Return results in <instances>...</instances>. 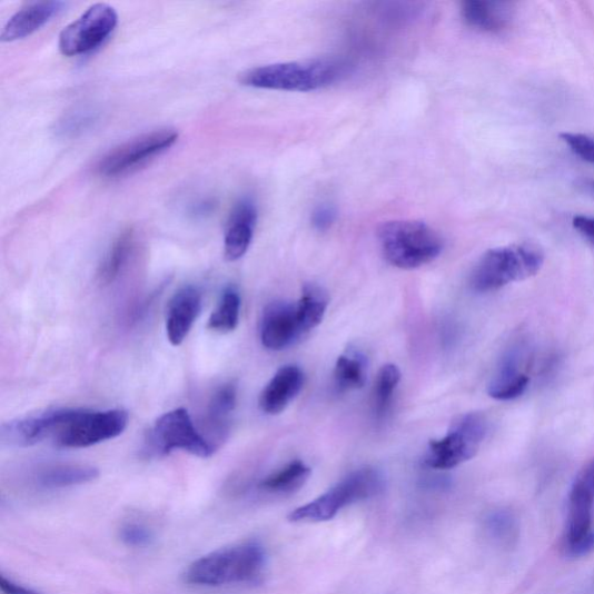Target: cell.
<instances>
[{"label":"cell","mask_w":594,"mask_h":594,"mask_svg":"<svg viewBox=\"0 0 594 594\" xmlns=\"http://www.w3.org/2000/svg\"><path fill=\"white\" fill-rule=\"evenodd\" d=\"M266 552L255 542L221 548L195 561L186 571L187 584L224 586L255 583L263 576Z\"/></svg>","instance_id":"obj_1"},{"label":"cell","mask_w":594,"mask_h":594,"mask_svg":"<svg viewBox=\"0 0 594 594\" xmlns=\"http://www.w3.org/2000/svg\"><path fill=\"white\" fill-rule=\"evenodd\" d=\"M545 259L544 250L532 242L492 249L476 264L471 286L476 293H491L527 280L542 271Z\"/></svg>","instance_id":"obj_2"},{"label":"cell","mask_w":594,"mask_h":594,"mask_svg":"<svg viewBox=\"0 0 594 594\" xmlns=\"http://www.w3.org/2000/svg\"><path fill=\"white\" fill-rule=\"evenodd\" d=\"M377 237L386 260L402 269H415L434 261L444 249L438 231L416 220L387 222Z\"/></svg>","instance_id":"obj_3"},{"label":"cell","mask_w":594,"mask_h":594,"mask_svg":"<svg viewBox=\"0 0 594 594\" xmlns=\"http://www.w3.org/2000/svg\"><path fill=\"white\" fill-rule=\"evenodd\" d=\"M340 67L328 61L267 65L242 72V86L287 92H311L327 88L340 76Z\"/></svg>","instance_id":"obj_4"},{"label":"cell","mask_w":594,"mask_h":594,"mask_svg":"<svg viewBox=\"0 0 594 594\" xmlns=\"http://www.w3.org/2000/svg\"><path fill=\"white\" fill-rule=\"evenodd\" d=\"M384 488L385 478L379 471L362 468L347 475L326 494L295 508L288 519L291 523L329 522L347 505L375 497Z\"/></svg>","instance_id":"obj_5"},{"label":"cell","mask_w":594,"mask_h":594,"mask_svg":"<svg viewBox=\"0 0 594 594\" xmlns=\"http://www.w3.org/2000/svg\"><path fill=\"white\" fill-rule=\"evenodd\" d=\"M488 429V419L479 413L458 417L445 437L428 444L425 465L432 469L448 471L472 461L487 438Z\"/></svg>","instance_id":"obj_6"},{"label":"cell","mask_w":594,"mask_h":594,"mask_svg":"<svg viewBox=\"0 0 594 594\" xmlns=\"http://www.w3.org/2000/svg\"><path fill=\"white\" fill-rule=\"evenodd\" d=\"M216 448L197 429L190 414L184 408L161 415L146 439V452L151 456H165L184 451L201 458L210 457Z\"/></svg>","instance_id":"obj_7"},{"label":"cell","mask_w":594,"mask_h":594,"mask_svg":"<svg viewBox=\"0 0 594 594\" xmlns=\"http://www.w3.org/2000/svg\"><path fill=\"white\" fill-rule=\"evenodd\" d=\"M128 423V413L121 409L96 412L77 408L52 440L62 448H88L121 436Z\"/></svg>","instance_id":"obj_8"},{"label":"cell","mask_w":594,"mask_h":594,"mask_svg":"<svg viewBox=\"0 0 594 594\" xmlns=\"http://www.w3.org/2000/svg\"><path fill=\"white\" fill-rule=\"evenodd\" d=\"M178 139L179 132L171 128L143 133L108 152L101 159L98 171L106 178L125 176L170 149Z\"/></svg>","instance_id":"obj_9"},{"label":"cell","mask_w":594,"mask_h":594,"mask_svg":"<svg viewBox=\"0 0 594 594\" xmlns=\"http://www.w3.org/2000/svg\"><path fill=\"white\" fill-rule=\"evenodd\" d=\"M118 24L111 6L98 3L71 22L60 34L59 48L65 57L86 56L110 37Z\"/></svg>","instance_id":"obj_10"},{"label":"cell","mask_w":594,"mask_h":594,"mask_svg":"<svg viewBox=\"0 0 594 594\" xmlns=\"http://www.w3.org/2000/svg\"><path fill=\"white\" fill-rule=\"evenodd\" d=\"M593 504L594 493L584 475H581L570 494L564 534V548L573 557L586 556L594 551Z\"/></svg>","instance_id":"obj_11"},{"label":"cell","mask_w":594,"mask_h":594,"mask_svg":"<svg viewBox=\"0 0 594 594\" xmlns=\"http://www.w3.org/2000/svg\"><path fill=\"white\" fill-rule=\"evenodd\" d=\"M77 408H58L11 420L2 426V442L14 447H31L58 432L73 417Z\"/></svg>","instance_id":"obj_12"},{"label":"cell","mask_w":594,"mask_h":594,"mask_svg":"<svg viewBox=\"0 0 594 594\" xmlns=\"http://www.w3.org/2000/svg\"><path fill=\"white\" fill-rule=\"evenodd\" d=\"M304 336L296 305L277 301L268 305L260 323V339L267 349L281 350Z\"/></svg>","instance_id":"obj_13"},{"label":"cell","mask_w":594,"mask_h":594,"mask_svg":"<svg viewBox=\"0 0 594 594\" xmlns=\"http://www.w3.org/2000/svg\"><path fill=\"white\" fill-rule=\"evenodd\" d=\"M202 294L196 286H185L172 297L167 313V336L179 346L190 335L201 314Z\"/></svg>","instance_id":"obj_14"},{"label":"cell","mask_w":594,"mask_h":594,"mask_svg":"<svg viewBox=\"0 0 594 594\" xmlns=\"http://www.w3.org/2000/svg\"><path fill=\"white\" fill-rule=\"evenodd\" d=\"M257 221L258 211L253 201L245 199L235 206L225 236V257L228 261H237L246 256L254 239Z\"/></svg>","instance_id":"obj_15"},{"label":"cell","mask_w":594,"mask_h":594,"mask_svg":"<svg viewBox=\"0 0 594 594\" xmlns=\"http://www.w3.org/2000/svg\"><path fill=\"white\" fill-rule=\"evenodd\" d=\"M305 374L295 365L284 366L265 386L259 397V408L267 415H279L300 394Z\"/></svg>","instance_id":"obj_16"},{"label":"cell","mask_w":594,"mask_h":594,"mask_svg":"<svg viewBox=\"0 0 594 594\" xmlns=\"http://www.w3.org/2000/svg\"><path fill=\"white\" fill-rule=\"evenodd\" d=\"M531 377L522 369V359L512 348L502 362L488 386V394L497 400H512L523 396L529 387Z\"/></svg>","instance_id":"obj_17"},{"label":"cell","mask_w":594,"mask_h":594,"mask_svg":"<svg viewBox=\"0 0 594 594\" xmlns=\"http://www.w3.org/2000/svg\"><path fill=\"white\" fill-rule=\"evenodd\" d=\"M63 2H38L23 7L4 27L2 41L13 42L32 36L51 18L63 11Z\"/></svg>","instance_id":"obj_18"},{"label":"cell","mask_w":594,"mask_h":594,"mask_svg":"<svg viewBox=\"0 0 594 594\" xmlns=\"http://www.w3.org/2000/svg\"><path fill=\"white\" fill-rule=\"evenodd\" d=\"M462 13L465 22L472 29L491 34L506 31L512 20L508 3L469 0L463 4Z\"/></svg>","instance_id":"obj_19"},{"label":"cell","mask_w":594,"mask_h":594,"mask_svg":"<svg viewBox=\"0 0 594 594\" xmlns=\"http://www.w3.org/2000/svg\"><path fill=\"white\" fill-rule=\"evenodd\" d=\"M368 362L359 350L350 349L340 356L334 372L335 387L339 393L357 390L367 380Z\"/></svg>","instance_id":"obj_20"},{"label":"cell","mask_w":594,"mask_h":594,"mask_svg":"<svg viewBox=\"0 0 594 594\" xmlns=\"http://www.w3.org/2000/svg\"><path fill=\"white\" fill-rule=\"evenodd\" d=\"M98 477L99 471L92 466L60 465L42 471L38 482L44 489H63L92 482Z\"/></svg>","instance_id":"obj_21"},{"label":"cell","mask_w":594,"mask_h":594,"mask_svg":"<svg viewBox=\"0 0 594 594\" xmlns=\"http://www.w3.org/2000/svg\"><path fill=\"white\" fill-rule=\"evenodd\" d=\"M329 306V296L321 287L309 284L304 288L299 303L296 304L297 319L303 334L319 326Z\"/></svg>","instance_id":"obj_22"},{"label":"cell","mask_w":594,"mask_h":594,"mask_svg":"<svg viewBox=\"0 0 594 594\" xmlns=\"http://www.w3.org/2000/svg\"><path fill=\"white\" fill-rule=\"evenodd\" d=\"M132 250L133 231L128 229L113 241L100 265L98 276L101 284L110 285L119 278L131 257Z\"/></svg>","instance_id":"obj_23"},{"label":"cell","mask_w":594,"mask_h":594,"mask_svg":"<svg viewBox=\"0 0 594 594\" xmlns=\"http://www.w3.org/2000/svg\"><path fill=\"white\" fill-rule=\"evenodd\" d=\"M310 474L311 469L305 463L295 461L266 477L260 488L273 494H293L304 487Z\"/></svg>","instance_id":"obj_24"},{"label":"cell","mask_w":594,"mask_h":594,"mask_svg":"<svg viewBox=\"0 0 594 594\" xmlns=\"http://www.w3.org/2000/svg\"><path fill=\"white\" fill-rule=\"evenodd\" d=\"M240 296L235 287H227L218 307L208 319V329L214 333L229 334L236 330L240 316Z\"/></svg>","instance_id":"obj_25"},{"label":"cell","mask_w":594,"mask_h":594,"mask_svg":"<svg viewBox=\"0 0 594 594\" xmlns=\"http://www.w3.org/2000/svg\"><path fill=\"white\" fill-rule=\"evenodd\" d=\"M400 382V370L393 364L385 365L376 376L373 410L377 420H384L388 415L394 394Z\"/></svg>","instance_id":"obj_26"},{"label":"cell","mask_w":594,"mask_h":594,"mask_svg":"<svg viewBox=\"0 0 594 594\" xmlns=\"http://www.w3.org/2000/svg\"><path fill=\"white\" fill-rule=\"evenodd\" d=\"M237 404V387L235 384H226L214 394L208 408L209 424L219 430L220 439H225L230 415L235 412Z\"/></svg>","instance_id":"obj_27"},{"label":"cell","mask_w":594,"mask_h":594,"mask_svg":"<svg viewBox=\"0 0 594 594\" xmlns=\"http://www.w3.org/2000/svg\"><path fill=\"white\" fill-rule=\"evenodd\" d=\"M560 139L575 156L594 166V137L582 132H562Z\"/></svg>","instance_id":"obj_28"},{"label":"cell","mask_w":594,"mask_h":594,"mask_svg":"<svg viewBox=\"0 0 594 594\" xmlns=\"http://www.w3.org/2000/svg\"><path fill=\"white\" fill-rule=\"evenodd\" d=\"M487 529L497 539H508L516 529V522L509 512L497 511L488 517Z\"/></svg>","instance_id":"obj_29"},{"label":"cell","mask_w":594,"mask_h":594,"mask_svg":"<svg viewBox=\"0 0 594 594\" xmlns=\"http://www.w3.org/2000/svg\"><path fill=\"white\" fill-rule=\"evenodd\" d=\"M122 543L129 547H147L152 543L150 529L139 524H129L120 532Z\"/></svg>","instance_id":"obj_30"},{"label":"cell","mask_w":594,"mask_h":594,"mask_svg":"<svg viewBox=\"0 0 594 594\" xmlns=\"http://www.w3.org/2000/svg\"><path fill=\"white\" fill-rule=\"evenodd\" d=\"M336 220V211L330 206H320L313 214V226L317 230L329 229Z\"/></svg>","instance_id":"obj_31"},{"label":"cell","mask_w":594,"mask_h":594,"mask_svg":"<svg viewBox=\"0 0 594 594\" xmlns=\"http://www.w3.org/2000/svg\"><path fill=\"white\" fill-rule=\"evenodd\" d=\"M575 230L594 247V218L588 215H577L573 219Z\"/></svg>","instance_id":"obj_32"},{"label":"cell","mask_w":594,"mask_h":594,"mask_svg":"<svg viewBox=\"0 0 594 594\" xmlns=\"http://www.w3.org/2000/svg\"><path fill=\"white\" fill-rule=\"evenodd\" d=\"M0 588H2L6 594H40L33 590L20 586L4 576L0 577Z\"/></svg>","instance_id":"obj_33"},{"label":"cell","mask_w":594,"mask_h":594,"mask_svg":"<svg viewBox=\"0 0 594 594\" xmlns=\"http://www.w3.org/2000/svg\"><path fill=\"white\" fill-rule=\"evenodd\" d=\"M584 477L586 478V481L588 482L590 484V487L592 488L593 493H594V462L592 463V465L585 471V473L583 474Z\"/></svg>","instance_id":"obj_34"},{"label":"cell","mask_w":594,"mask_h":594,"mask_svg":"<svg viewBox=\"0 0 594 594\" xmlns=\"http://www.w3.org/2000/svg\"><path fill=\"white\" fill-rule=\"evenodd\" d=\"M591 187L593 188V191H594V182L592 184V186H591Z\"/></svg>","instance_id":"obj_35"}]
</instances>
